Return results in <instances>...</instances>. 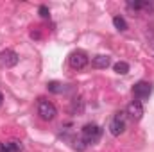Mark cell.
I'll return each instance as SVG.
<instances>
[{"mask_svg":"<svg viewBox=\"0 0 154 152\" xmlns=\"http://www.w3.org/2000/svg\"><path fill=\"white\" fill-rule=\"evenodd\" d=\"M23 149L22 141L11 140V141H0V152H20Z\"/></svg>","mask_w":154,"mask_h":152,"instance_id":"ba28073f","label":"cell"},{"mask_svg":"<svg viewBox=\"0 0 154 152\" xmlns=\"http://www.w3.org/2000/svg\"><path fill=\"white\" fill-rule=\"evenodd\" d=\"M113 25H115L118 31H127V23L122 16H113Z\"/></svg>","mask_w":154,"mask_h":152,"instance_id":"7c38bea8","label":"cell"},{"mask_svg":"<svg viewBox=\"0 0 154 152\" xmlns=\"http://www.w3.org/2000/svg\"><path fill=\"white\" fill-rule=\"evenodd\" d=\"M38 114L41 116V120H45V122H50V120H54L56 118V114H57V109H56V106L52 104V102H48V100H39L38 104Z\"/></svg>","mask_w":154,"mask_h":152,"instance_id":"3957f363","label":"cell"},{"mask_svg":"<svg viewBox=\"0 0 154 152\" xmlns=\"http://www.w3.org/2000/svg\"><path fill=\"white\" fill-rule=\"evenodd\" d=\"M113 70H115L118 75H125V74L129 72V65H127L125 61H118V63H115Z\"/></svg>","mask_w":154,"mask_h":152,"instance_id":"30bf717a","label":"cell"},{"mask_svg":"<svg viewBox=\"0 0 154 152\" xmlns=\"http://www.w3.org/2000/svg\"><path fill=\"white\" fill-rule=\"evenodd\" d=\"M47 88H48V91H52V93H61V91H65V86H63L61 82H57V81H50V82L47 84Z\"/></svg>","mask_w":154,"mask_h":152,"instance_id":"8fae6325","label":"cell"},{"mask_svg":"<svg viewBox=\"0 0 154 152\" xmlns=\"http://www.w3.org/2000/svg\"><path fill=\"white\" fill-rule=\"evenodd\" d=\"M75 150H79V152H82L84 149H86V143H84V140L82 138H77V140H74V145H72Z\"/></svg>","mask_w":154,"mask_h":152,"instance_id":"4fadbf2b","label":"cell"},{"mask_svg":"<svg viewBox=\"0 0 154 152\" xmlns=\"http://www.w3.org/2000/svg\"><path fill=\"white\" fill-rule=\"evenodd\" d=\"M91 65H93L95 68H108V66L111 65V57L106 56V54H99V56H95V57L91 59Z\"/></svg>","mask_w":154,"mask_h":152,"instance_id":"9c48e42d","label":"cell"},{"mask_svg":"<svg viewBox=\"0 0 154 152\" xmlns=\"http://www.w3.org/2000/svg\"><path fill=\"white\" fill-rule=\"evenodd\" d=\"M2 100H4V97H2V93H0V106H2Z\"/></svg>","mask_w":154,"mask_h":152,"instance_id":"9a60e30c","label":"cell"},{"mask_svg":"<svg viewBox=\"0 0 154 152\" xmlns=\"http://www.w3.org/2000/svg\"><path fill=\"white\" fill-rule=\"evenodd\" d=\"M39 16L41 18H50V11L47 5H39Z\"/></svg>","mask_w":154,"mask_h":152,"instance_id":"5bb4252c","label":"cell"},{"mask_svg":"<svg viewBox=\"0 0 154 152\" xmlns=\"http://www.w3.org/2000/svg\"><path fill=\"white\" fill-rule=\"evenodd\" d=\"M125 114L124 111H118V113L113 116V120L109 122V132L113 134V136H120V134H124V131H125Z\"/></svg>","mask_w":154,"mask_h":152,"instance_id":"277c9868","label":"cell"},{"mask_svg":"<svg viewBox=\"0 0 154 152\" xmlns=\"http://www.w3.org/2000/svg\"><path fill=\"white\" fill-rule=\"evenodd\" d=\"M102 136V129L97 123H86L82 127V140L84 143H97Z\"/></svg>","mask_w":154,"mask_h":152,"instance_id":"6da1fadb","label":"cell"},{"mask_svg":"<svg viewBox=\"0 0 154 152\" xmlns=\"http://www.w3.org/2000/svg\"><path fill=\"white\" fill-rule=\"evenodd\" d=\"M18 61H20V57H18V54L14 50H4V52H0V63L2 65H5V66H16Z\"/></svg>","mask_w":154,"mask_h":152,"instance_id":"52a82bcc","label":"cell"},{"mask_svg":"<svg viewBox=\"0 0 154 152\" xmlns=\"http://www.w3.org/2000/svg\"><path fill=\"white\" fill-rule=\"evenodd\" d=\"M88 61L90 59H88V54L84 50H74L70 54V57H68V63H70V66L74 70H82L88 65Z\"/></svg>","mask_w":154,"mask_h":152,"instance_id":"5b68a950","label":"cell"},{"mask_svg":"<svg viewBox=\"0 0 154 152\" xmlns=\"http://www.w3.org/2000/svg\"><path fill=\"white\" fill-rule=\"evenodd\" d=\"M151 93H152V84L147 82V81H140V82H136V84L133 86V95H134V99L140 100V102L149 100Z\"/></svg>","mask_w":154,"mask_h":152,"instance_id":"7a4b0ae2","label":"cell"},{"mask_svg":"<svg viewBox=\"0 0 154 152\" xmlns=\"http://www.w3.org/2000/svg\"><path fill=\"white\" fill-rule=\"evenodd\" d=\"M125 113L129 114L134 122H138V120H142V116H143V113H145V111H143V104H142L140 100H133V102H129Z\"/></svg>","mask_w":154,"mask_h":152,"instance_id":"8992f818","label":"cell"}]
</instances>
